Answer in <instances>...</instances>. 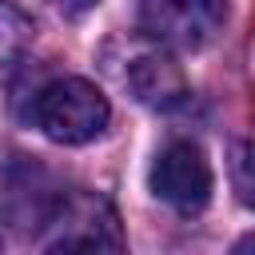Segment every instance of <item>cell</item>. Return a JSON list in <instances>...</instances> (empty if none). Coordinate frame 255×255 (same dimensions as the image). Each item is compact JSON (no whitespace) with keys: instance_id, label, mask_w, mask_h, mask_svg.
Listing matches in <instances>:
<instances>
[{"instance_id":"obj_5","label":"cell","mask_w":255,"mask_h":255,"mask_svg":"<svg viewBox=\"0 0 255 255\" xmlns=\"http://www.w3.org/2000/svg\"><path fill=\"white\" fill-rule=\"evenodd\" d=\"M124 84L131 88V96L155 112H171L187 100V80L179 72V64L163 52H139L128 72H124Z\"/></svg>"},{"instance_id":"obj_1","label":"cell","mask_w":255,"mask_h":255,"mask_svg":"<svg viewBox=\"0 0 255 255\" xmlns=\"http://www.w3.org/2000/svg\"><path fill=\"white\" fill-rule=\"evenodd\" d=\"M36 243L44 251H124V227L100 191L72 187L56 191L48 203L36 227Z\"/></svg>"},{"instance_id":"obj_6","label":"cell","mask_w":255,"mask_h":255,"mask_svg":"<svg viewBox=\"0 0 255 255\" xmlns=\"http://www.w3.org/2000/svg\"><path fill=\"white\" fill-rule=\"evenodd\" d=\"M28 20L12 8V4H4L0 0V60H8V56H16L24 44H28Z\"/></svg>"},{"instance_id":"obj_3","label":"cell","mask_w":255,"mask_h":255,"mask_svg":"<svg viewBox=\"0 0 255 255\" xmlns=\"http://www.w3.org/2000/svg\"><path fill=\"white\" fill-rule=\"evenodd\" d=\"M135 20L151 44L195 52L223 28L227 0H139Z\"/></svg>"},{"instance_id":"obj_7","label":"cell","mask_w":255,"mask_h":255,"mask_svg":"<svg viewBox=\"0 0 255 255\" xmlns=\"http://www.w3.org/2000/svg\"><path fill=\"white\" fill-rule=\"evenodd\" d=\"M44 4H52V8L64 12V16H84V12H92L100 0H44Z\"/></svg>"},{"instance_id":"obj_2","label":"cell","mask_w":255,"mask_h":255,"mask_svg":"<svg viewBox=\"0 0 255 255\" xmlns=\"http://www.w3.org/2000/svg\"><path fill=\"white\" fill-rule=\"evenodd\" d=\"M32 120L56 143H88L108 128L112 108H108V96L92 80L60 76V80H52L36 92Z\"/></svg>"},{"instance_id":"obj_8","label":"cell","mask_w":255,"mask_h":255,"mask_svg":"<svg viewBox=\"0 0 255 255\" xmlns=\"http://www.w3.org/2000/svg\"><path fill=\"white\" fill-rule=\"evenodd\" d=\"M235 171H239V199L251 203V179H247V143L239 147V159H235Z\"/></svg>"},{"instance_id":"obj_4","label":"cell","mask_w":255,"mask_h":255,"mask_svg":"<svg viewBox=\"0 0 255 255\" xmlns=\"http://www.w3.org/2000/svg\"><path fill=\"white\" fill-rule=\"evenodd\" d=\"M211 163L191 139H171L151 163V191L175 211H203L211 199Z\"/></svg>"}]
</instances>
